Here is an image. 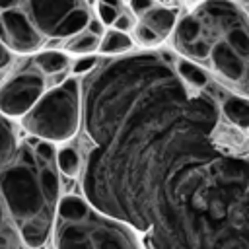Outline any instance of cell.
<instances>
[{
  "instance_id": "obj_26",
  "label": "cell",
  "mask_w": 249,
  "mask_h": 249,
  "mask_svg": "<svg viewBox=\"0 0 249 249\" xmlns=\"http://www.w3.org/2000/svg\"><path fill=\"white\" fill-rule=\"evenodd\" d=\"M99 2H103V4H107V6H113V8H117V10H124V2H123V0H99Z\"/></svg>"
},
{
  "instance_id": "obj_20",
  "label": "cell",
  "mask_w": 249,
  "mask_h": 249,
  "mask_svg": "<svg viewBox=\"0 0 249 249\" xmlns=\"http://www.w3.org/2000/svg\"><path fill=\"white\" fill-rule=\"evenodd\" d=\"M121 12H123V10H117V8L107 6V4H103V2L97 4V18L101 19L103 25H113V21L117 19V16H119Z\"/></svg>"
},
{
  "instance_id": "obj_25",
  "label": "cell",
  "mask_w": 249,
  "mask_h": 249,
  "mask_svg": "<svg viewBox=\"0 0 249 249\" xmlns=\"http://www.w3.org/2000/svg\"><path fill=\"white\" fill-rule=\"evenodd\" d=\"M21 0H0V12L8 10V8H18Z\"/></svg>"
},
{
  "instance_id": "obj_28",
  "label": "cell",
  "mask_w": 249,
  "mask_h": 249,
  "mask_svg": "<svg viewBox=\"0 0 249 249\" xmlns=\"http://www.w3.org/2000/svg\"><path fill=\"white\" fill-rule=\"evenodd\" d=\"M247 132H249V130H247ZM247 140H249V136H247Z\"/></svg>"
},
{
  "instance_id": "obj_18",
  "label": "cell",
  "mask_w": 249,
  "mask_h": 249,
  "mask_svg": "<svg viewBox=\"0 0 249 249\" xmlns=\"http://www.w3.org/2000/svg\"><path fill=\"white\" fill-rule=\"evenodd\" d=\"M134 31V41L136 43H140L142 47H154V45H160L163 39L156 33V31H152L148 25H144L142 21H138V23H134V27H132Z\"/></svg>"
},
{
  "instance_id": "obj_22",
  "label": "cell",
  "mask_w": 249,
  "mask_h": 249,
  "mask_svg": "<svg viewBox=\"0 0 249 249\" xmlns=\"http://www.w3.org/2000/svg\"><path fill=\"white\" fill-rule=\"evenodd\" d=\"M128 6H130V14L142 16L146 10L156 6V0H128Z\"/></svg>"
},
{
  "instance_id": "obj_27",
  "label": "cell",
  "mask_w": 249,
  "mask_h": 249,
  "mask_svg": "<svg viewBox=\"0 0 249 249\" xmlns=\"http://www.w3.org/2000/svg\"><path fill=\"white\" fill-rule=\"evenodd\" d=\"M123 2H128V0H123Z\"/></svg>"
},
{
  "instance_id": "obj_19",
  "label": "cell",
  "mask_w": 249,
  "mask_h": 249,
  "mask_svg": "<svg viewBox=\"0 0 249 249\" xmlns=\"http://www.w3.org/2000/svg\"><path fill=\"white\" fill-rule=\"evenodd\" d=\"M99 62V58L95 54H82L74 64H72V74L80 76V74H88L89 70L95 68V64Z\"/></svg>"
},
{
  "instance_id": "obj_13",
  "label": "cell",
  "mask_w": 249,
  "mask_h": 249,
  "mask_svg": "<svg viewBox=\"0 0 249 249\" xmlns=\"http://www.w3.org/2000/svg\"><path fill=\"white\" fill-rule=\"evenodd\" d=\"M175 70H177L179 78L187 86H191L193 89H204L208 86V82H210V76H208V72L204 68H200L198 64L191 62V60H187L183 56L175 58Z\"/></svg>"
},
{
  "instance_id": "obj_8",
  "label": "cell",
  "mask_w": 249,
  "mask_h": 249,
  "mask_svg": "<svg viewBox=\"0 0 249 249\" xmlns=\"http://www.w3.org/2000/svg\"><path fill=\"white\" fill-rule=\"evenodd\" d=\"M0 41L16 53H33L43 47L45 37L35 29L21 8H8L0 12Z\"/></svg>"
},
{
  "instance_id": "obj_11",
  "label": "cell",
  "mask_w": 249,
  "mask_h": 249,
  "mask_svg": "<svg viewBox=\"0 0 249 249\" xmlns=\"http://www.w3.org/2000/svg\"><path fill=\"white\" fill-rule=\"evenodd\" d=\"M140 21L144 25H148L152 31H156L161 39H165L175 23H177V10H171V8H163V6H152L150 10H146L142 16H140Z\"/></svg>"
},
{
  "instance_id": "obj_5",
  "label": "cell",
  "mask_w": 249,
  "mask_h": 249,
  "mask_svg": "<svg viewBox=\"0 0 249 249\" xmlns=\"http://www.w3.org/2000/svg\"><path fill=\"white\" fill-rule=\"evenodd\" d=\"M53 233L54 249H140L134 230L76 195L58 200Z\"/></svg>"
},
{
  "instance_id": "obj_17",
  "label": "cell",
  "mask_w": 249,
  "mask_h": 249,
  "mask_svg": "<svg viewBox=\"0 0 249 249\" xmlns=\"http://www.w3.org/2000/svg\"><path fill=\"white\" fill-rule=\"evenodd\" d=\"M99 47V37L89 33L88 29H82L80 33L72 35L70 41L66 43V51L76 53V54H91Z\"/></svg>"
},
{
  "instance_id": "obj_6",
  "label": "cell",
  "mask_w": 249,
  "mask_h": 249,
  "mask_svg": "<svg viewBox=\"0 0 249 249\" xmlns=\"http://www.w3.org/2000/svg\"><path fill=\"white\" fill-rule=\"evenodd\" d=\"M82 124V91L76 78H66L33 103L21 115V126L29 136L47 142L70 140Z\"/></svg>"
},
{
  "instance_id": "obj_24",
  "label": "cell",
  "mask_w": 249,
  "mask_h": 249,
  "mask_svg": "<svg viewBox=\"0 0 249 249\" xmlns=\"http://www.w3.org/2000/svg\"><path fill=\"white\" fill-rule=\"evenodd\" d=\"M10 62H12V51L0 41V70L6 68Z\"/></svg>"
},
{
  "instance_id": "obj_23",
  "label": "cell",
  "mask_w": 249,
  "mask_h": 249,
  "mask_svg": "<svg viewBox=\"0 0 249 249\" xmlns=\"http://www.w3.org/2000/svg\"><path fill=\"white\" fill-rule=\"evenodd\" d=\"M86 29H88L89 33L97 35V37H101V35L105 33V25L101 23V19H99V18H89V21H88Z\"/></svg>"
},
{
  "instance_id": "obj_1",
  "label": "cell",
  "mask_w": 249,
  "mask_h": 249,
  "mask_svg": "<svg viewBox=\"0 0 249 249\" xmlns=\"http://www.w3.org/2000/svg\"><path fill=\"white\" fill-rule=\"evenodd\" d=\"M91 142L82 165L84 198L144 233L152 200L183 161L216 142L224 117L214 93L193 89L163 51L99 58L80 84Z\"/></svg>"
},
{
  "instance_id": "obj_10",
  "label": "cell",
  "mask_w": 249,
  "mask_h": 249,
  "mask_svg": "<svg viewBox=\"0 0 249 249\" xmlns=\"http://www.w3.org/2000/svg\"><path fill=\"white\" fill-rule=\"evenodd\" d=\"M222 117L228 121V124L239 128V130H249V99L241 95H226L220 105Z\"/></svg>"
},
{
  "instance_id": "obj_2",
  "label": "cell",
  "mask_w": 249,
  "mask_h": 249,
  "mask_svg": "<svg viewBox=\"0 0 249 249\" xmlns=\"http://www.w3.org/2000/svg\"><path fill=\"white\" fill-rule=\"evenodd\" d=\"M152 249H249V140L224 124L218 140L158 189L146 230Z\"/></svg>"
},
{
  "instance_id": "obj_12",
  "label": "cell",
  "mask_w": 249,
  "mask_h": 249,
  "mask_svg": "<svg viewBox=\"0 0 249 249\" xmlns=\"http://www.w3.org/2000/svg\"><path fill=\"white\" fill-rule=\"evenodd\" d=\"M33 64L37 66V70L41 74H47V76H53V74H62L66 72L68 64H70V58L66 53L62 51H41L35 58H33Z\"/></svg>"
},
{
  "instance_id": "obj_7",
  "label": "cell",
  "mask_w": 249,
  "mask_h": 249,
  "mask_svg": "<svg viewBox=\"0 0 249 249\" xmlns=\"http://www.w3.org/2000/svg\"><path fill=\"white\" fill-rule=\"evenodd\" d=\"M43 91L45 74H41L37 66L25 68L0 86V113L10 119L21 117L33 107V103L43 95Z\"/></svg>"
},
{
  "instance_id": "obj_3",
  "label": "cell",
  "mask_w": 249,
  "mask_h": 249,
  "mask_svg": "<svg viewBox=\"0 0 249 249\" xmlns=\"http://www.w3.org/2000/svg\"><path fill=\"white\" fill-rule=\"evenodd\" d=\"M60 171L53 142L21 136L0 113V249H39L53 233Z\"/></svg>"
},
{
  "instance_id": "obj_4",
  "label": "cell",
  "mask_w": 249,
  "mask_h": 249,
  "mask_svg": "<svg viewBox=\"0 0 249 249\" xmlns=\"http://www.w3.org/2000/svg\"><path fill=\"white\" fill-rule=\"evenodd\" d=\"M171 33L183 58L249 99V16L235 0H204L177 19Z\"/></svg>"
},
{
  "instance_id": "obj_16",
  "label": "cell",
  "mask_w": 249,
  "mask_h": 249,
  "mask_svg": "<svg viewBox=\"0 0 249 249\" xmlns=\"http://www.w3.org/2000/svg\"><path fill=\"white\" fill-rule=\"evenodd\" d=\"M56 167L62 175H68V177L78 175L82 169V158H80L78 150L72 146H64V148L56 150Z\"/></svg>"
},
{
  "instance_id": "obj_14",
  "label": "cell",
  "mask_w": 249,
  "mask_h": 249,
  "mask_svg": "<svg viewBox=\"0 0 249 249\" xmlns=\"http://www.w3.org/2000/svg\"><path fill=\"white\" fill-rule=\"evenodd\" d=\"M132 45H134V41H132V37L128 35V33H124V31H117V29H109V31H105L103 35H101V39H99V51L103 53V54H109V56H117V54H124V53H128L130 49H132Z\"/></svg>"
},
{
  "instance_id": "obj_9",
  "label": "cell",
  "mask_w": 249,
  "mask_h": 249,
  "mask_svg": "<svg viewBox=\"0 0 249 249\" xmlns=\"http://www.w3.org/2000/svg\"><path fill=\"white\" fill-rule=\"evenodd\" d=\"M88 6L84 0H21L18 8L25 12L35 29L45 37L53 39L60 21L76 8Z\"/></svg>"
},
{
  "instance_id": "obj_21",
  "label": "cell",
  "mask_w": 249,
  "mask_h": 249,
  "mask_svg": "<svg viewBox=\"0 0 249 249\" xmlns=\"http://www.w3.org/2000/svg\"><path fill=\"white\" fill-rule=\"evenodd\" d=\"M113 29H117V31H130L132 27H134V18H132V14L130 12H126V10H123L119 16H117V19L113 21V25H111Z\"/></svg>"
},
{
  "instance_id": "obj_15",
  "label": "cell",
  "mask_w": 249,
  "mask_h": 249,
  "mask_svg": "<svg viewBox=\"0 0 249 249\" xmlns=\"http://www.w3.org/2000/svg\"><path fill=\"white\" fill-rule=\"evenodd\" d=\"M89 18H91V14H89V8H88V6L76 8L74 12H70V14L60 21V25L56 27L53 39H64V37H72V35L80 33L82 29H86Z\"/></svg>"
}]
</instances>
